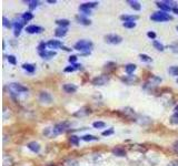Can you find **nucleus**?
<instances>
[{
    "mask_svg": "<svg viewBox=\"0 0 178 166\" xmlns=\"http://www.w3.org/2000/svg\"><path fill=\"white\" fill-rule=\"evenodd\" d=\"M169 49L172 50L174 53H177L178 54V42H174L169 45Z\"/></svg>",
    "mask_w": 178,
    "mask_h": 166,
    "instance_id": "f704fd0d",
    "label": "nucleus"
},
{
    "mask_svg": "<svg viewBox=\"0 0 178 166\" xmlns=\"http://www.w3.org/2000/svg\"><path fill=\"white\" fill-rule=\"evenodd\" d=\"M22 68L25 69L27 72H29V73H33L35 72V65H32L30 63H25V64H22Z\"/></svg>",
    "mask_w": 178,
    "mask_h": 166,
    "instance_id": "393cba45",
    "label": "nucleus"
},
{
    "mask_svg": "<svg viewBox=\"0 0 178 166\" xmlns=\"http://www.w3.org/2000/svg\"><path fill=\"white\" fill-rule=\"evenodd\" d=\"M172 11H174V12L176 13V14H178V8H175V9H172Z\"/></svg>",
    "mask_w": 178,
    "mask_h": 166,
    "instance_id": "3c124183",
    "label": "nucleus"
},
{
    "mask_svg": "<svg viewBox=\"0 0 178 166\" xmlns=\"http://www.w3.org/2000/svg\"><path fill=\"white\" fill-rule=\"evenodd\" d=\"M92 126L95 127V129H102V127H105L106 126V124L104 123V122H95V123L92 124Z\"/></svg>",
    "mask_w": 178,
    "mask_h": 166,
    "instance_id": "c9c22d12",
    "label": "nucleus"
},
{
    "mask_svg": "<svg viewBox=\"0 0 178 166\" xmlns=\"http://www.w3.org/2000/svg\"><path fill=\"white\" fill-rule=\"evenodd\" d=\"M167 166H178V160H172Z\"/></svg>",
    "mask_w": 178,
    "mask_h": 166,
    "instance_id": "09e8293b",
    "label": "nucleus"
},
{
    "mask_svg": "<svg viewBox=\"0 0 178 166\" xmlns=\"http://www.w3.org/2000/svg\"><path fill=\"white\" fill-rule=\"evenodd\" d=\"M26 22L21 19V20H18V21H16V22H13V27H15V37H18L20 34V32H21V29H22V27L25 25Z\"/></svg>",
    "mask_w": 178,
    "mask_h": 166,
    "instance_id": "6e6552de",
    "label": "nucleus"
},
{
    "mask_svg": "<svg viewBox=\"0 0 178 166\" xmlns=\"http://www.w3.org/2000/svg\"><path fill=\"white\" fill-rule=\"evenodd\" d=\"M27 3H29V8L30 9H35V8H37L39 5V1H36V0H28V1H25Z\"/></svg>",
    "mask_w": 178,
    "mask_h": 166,
    "instance_id": "c756f323",
    "label": "nucleus"
},
{
    "mask_svg": "<svg viewBox=\"0 0 178 166\" xmlns=\"http://www.w3.org/2000/svg\"><path fill=\"white\" fill-rule=\"evenodd\" d=\"M139 58H140V60L144 61V62H152L153 61V59L147 54H139Z\"/></svg>",
    "mask_w": 178,
    "mask_h": 166,
    "instance_id": "72a5a7b5",
    "label": "nucleus"
},
{
    "mask_svg": "<svg viewBox=\"0 0 178 166\" xmlns=\"http://www.w3.org/2000/svg\"><path fill=\"white\" fill-rule=\"evenodd\" d=\"M168 72L170 75H174V76H178V67L177 65H172L168 69Z\"/></svg>",
    "mask_w": 178,
    "mask_h": 166,
    "instance_id": "cd10ccee",
    "label": "nucleus"
},
{
    "mask_svg": "<svg viewBox=\"0 0 178 166\" xmlns=\"http://www.w3.org/2000/svg\"><path fill=\"white\" fill-rule=\"evenodd\" d=\"M46 47H47V43L44 42H40L38 45V52H42V51H46Z\"/></svg>",
    "mask_w": 178,
    "mask_h": 166,
    "instance_id": "58836bf2",
    "label": "nucleus"
},
{
    "mask_svg": "<svg viewBox=\"0 0 178 166\" xmlns=\"http://www.w3.org/2000/svg\"><path fill=\"white\" fill-rule=\"evenodd\" d=\"M76 19H77V21H78L79 23H81V25H89L90 23H91V21H90V20H88L87 18H85L83 16H77Z\"/></svg>",
    "mask_w": 178,
    "mask_h": 166,
    "instance_id": "4be33fe9",
    "label": "nucleus"
},
{
    "mask_svg": "<svg viewBox=\"0 0 178 166\" xmlns=\"http://www.w3.org/2000/svg\"><path fill=\"white\" fill-rule=\"evenodd\" d=\"M32 18H33V14H32L30 11H28V12H25L24 14H22V17H21V19H22L25 22L29 21V20H31Z\"/></svg>",
    "mask_w": 178,
    "mask_h": 166,
    "instance_id": "c85d7f7f",
    "label": "nucleus"
},
{
    "mask_svg": "<svg viewBox=\"0 0 178 166\" xmlns=\"http://www.w3.org/2000/svg\"><path fill=\"white\" fill-rule=\"evenodd\" d=\"M49 3H56V0H48Z\"/></svg>",
    "mask_w": 178,
    "mask_h": 166,
    "instance_id": "603ef678",
    "label": "nucleus"
},
{
    "mask_svg": "<svg viewBox=\"0 0 178 166\" xmlns=\"http://www.w3.org/2000/svg\"><path fill=\"white\" fill-rule=\"evenodd\" d=\"M176 29H177V31H178V25H177V27H176Z\"/></svg>",
    "mask_w": 178,
    "mask_h": 166,
    "instance_id": "5fc2aeb1",
    "label": "nucleus"
},
{
    "mask_svg": "<svg viewBox=\"0 0 178 166\" xmlns=\"http://www.w3.org/2000/svg\"><path fill=\"white\" fill-rule=\"evenodd\" d=\"M136 68H137V67H136L135 64H133V63H129V64H127V65L125 67V71H126V73L130 75L131 73H134V71L136 70Z\"/></svg>",
    "mask_w": 178,
    "mask_h": 166,
    "instance_id": "5701e85b",
    "label": "nucleus"
},
{
    "mask_svg": "<svg viewBox=\"0 0 178 166\" xmlns=\"http://www.w3.org/2000/svg\"><path fill=\"white\" fill-rule=\"evenodd\" d=\"M172 148H174V151H175V153L178 154V141H176L174 143V145H172Z\"/></svg>",
    "mask_w": 178,
    "mask_h": 166,
    "instance_id": "de8ad7c7",
    "label": "nucleus"
},
{
    "mask_svg": "<svg viewBox=\"0 0 178 166\" xmlns=\"http://www.w3.org/2000/svg\"><path fill=\"white\" fill-rule=\"evenodd\" d=\"M127 2L129 3V6L131 7L134 10H137V11H139L140 9H141V5H140L138 1H135V0H128Z\"/></svg>",
    "mask_w": 178,
    "mask_h": 166,
    "instance_id": "6ab92c4d",
    "label": "nucleus"
},
{
    "mask_svg": "<svg viewBox=\"0 0 178 166\" xmlns=\"http://www.w3.org/2000/svg\"><path fill=\"white\" fill-rule=\"evenodd\" d=\"M7 60L9 61V63H11L13 65L17 63V60H16V56H15V55H8V56H7Z\"/></svg>",
    "mask_w": 178,
    "mask_h": 166,
    "instance_id": "e433bc0d",
    "label": "nucleus"
},
{
    "mask_svg": "<svg viewBox=\"0 0 178 166\" xmlns=\"http://www.w3.org/2000/svg\"><path fill=\"white\" fill-rule=\"evenodd\" d=\"M121 80L124 81L126 84H134L135 82H137L138 81V78L136 76V75H127V76H125V78H122Z\"/></svg>",
    "mask_w": 178,
    "mask_h": 166,
    "instance_id": "f8f14e48",
    "label": "nucleus"
},
{
    "mask_svg": "<svg viewBox=\"0 0 178 166\" xmlns=\"http://www.w3.org/2000/svg\"><path fill=\"white\" fill-rule=\"evenodd\" d=\"M69 125L70 124L68 123V122H61V123L56 124V125L54 126V129H52V135L57 136V135H59V134L66 132L67 129L69 127Z\"/></svg>",
    "mask_w": 178,
    "mask_h": 166,
    "instance_id": "20e7f679",
    "label": "nucleus"
},
{
    "mask_svg": "<svg viewBox=\"0 0 178 166\" xmlns=\"http://www.w3.org/2000/svg\"><path fill=\"white\" fill-rule=\"evenodd\" d=\"M105 41L110 44H119L122 41V38L118 34H107L105 36Z\"/></svg>",
    "mask_w": 178,
    "mask_h": 166,
    "instance_id": "39448f33",
    "label": "nucleus"
},
{
    "mask_svg": "<svg viewBox=\"0 0 178 166\" xmlns=\"http://www.w3.org/2000/svg\"><path fill=\"white\" fill-rule=\"evenodd\" d=\"M156 5H157V6H158L159 8H160V9L164 11V12H167V11H170V10H172V9L167 6V5H165L163 1H157V2H156Z\"/></svg>",
    "mask_w": 178,
    "mask_h": 166,
    "instance_id": "b1692460",
    "label": "nucleus"
},
{
    "mask_svg": "<svg viewBox=\"0 0 178 166\" xmlns=\"http://www.w3.org/2000/svg\"><path fill=\"white\" fill-rule=\"evenodd\" d=\"M67 28H64V27H59L55 30V34L56 37H65L66 33H67Z\"/></svg>",
    "mask_w": 178,
    "mask_h": 166,
    "instance_id": "f3484780",
    "label": "nucleus"
},
{
    "mask_svg": "<svg viewBox=\"0 0 178 166\" xmlns=\"http://www.w3.org/2000/svg\"><path fill=\"white\" fill-rule=\"evenodd\" d=\"M170 122L172 124H178V113H174L170 117Z\"/></svg>",
    "mask_w": 178,
    "mask_h": 166,
    "instance_id": "4c0bfd02",
    "label": "nucleus"
},
{
    "mask_svg": "<svg viewBox=\"0 0 178 166\" xmlns=\"http://www.w3.org/2000/svg\"><path fill=\"white\" fill-rule=\"evenodd\" d=\"M9 91L13 94H20V93H25L28 92V87L24 86L20 83H16V82H13V83H9Z\"/></svg>",
    "mask_w": 178,
    "mask_h": 166,
    "instance_id": "f03ea898",
    "label": "nucleus"
},
{
    "mask_svg": "<svg viewBox=\"0 0 178 166\" xmlns=\"http://www.w3.org/2000/svg\"><path fill=\"white\" fill-rule=\"evenodd\" d=\"M56 23H57L58 25H60V27H64V28H66L67 25H69V20H67V19H58L57 21H56Z\"/></svg>",
    "mask_w": 178,
    "mask_h": 166,
    "instance_id": "a878e982",
    "label": "nucleus"
},
{
    "mask_svg": "<svg viewBox=\"0 0 178 166\" xmlns=\"http://www.w3.org/2000/svg\"><path fill=\"white\" fill-rule=\"evenodd\" d=\"M177 83H178V79H177Z\"/></svg>",
    "mask_w": 178,
    "mask_h": 166,
    "instance_id": "6e6d98bb",
    "label": "nucleus"
},
{
    "mask_svg": "<svg viewBox=\"0 0 178 166\" xmlns=\"http://www.w3.org/2000/svg\"><path fill=\"white\" fill-rule=\"evenodd\" d=\"M147 36L150 38V39H155V38H156V33H155L154 31H149V32L147 33Z\"/></svg>",
    "mask_w": 178,
    "mask_h": 166,
    "instance_id": "a18cd8bd",
    "label": "nucleus"
},
{
    "mask_svg": "<svg viewBox=\"0 0 178 166\" xmlns=\"http://www.w3.org/2000/svg\"><path fill=\"white\" fill-rule=\"evenodd\" d=\"M94 44L91 41H88V40H79L78 42L75 44V49L78 50V51H88L90 52V50L92 49Z\"/></svg>",
    "mask_w": 178,
    "mask_h": 166,
    "instance_id": "f257e3e1",
    "label": "nucleus"
},
{
    "mask_svg": "<svg viewBox=\"0 0 178 166\" xmlns=\"http://www.w3.org/2000/svg\"><path fill=\"white\" fill-rule=\"evenodd\" d=\"M67 166H78V163H77V160H68Z\"/></svg>",
    "mask_w": 178,
    "mask_h": 166,
    "instance_id": "37998d69",
    "label": "nucleus"
},
{
    "mask_svg": "<svg viewBox=\"0 0 178 166\" xmlns=\"http://www.w3.org/2000/svg\"><path fill=\"white\" fill-rule=\"evenodd\" d=\"M150 19L157 22H164V21H168L172 20V17L168 13L164 12V11H159V12H155L154 14L150 16Z\"/></svg>",
    "mask_w": 178,
    "mask_h": 166,
    "instance_id": "7ed1b4c3",
    "label": "nucleus"
},
{
    "mask_svg": "<svg viewBox=\"0 0 178 166\" xmlns=\"http://www.w3.org/2000/svg\"><path fill=\"white\" fill-rule=\"evenodd\" d=\"M83 141H86V142H88V141H98V137L95 135H83Z\"/></svg>",
    "mask_w": 178,
    "mask_h": 166,
    "instance_id": "473e14b6",
    "label": "nucleus"
},
{
    "mask_svg": "<svg viewBox=\"0 0 178 166\" xmlns=\"http://www.w3.org/2000/svg\"><path fill=\"white\" fill-rule=\"evenodd\" d=\"M113 153H114V155L119 156V157H124V156H126V151L121 147L114 148V149H113Z\"/></svg>",
    "mask_w": 178,
    "mask_h": 166,
    "instance_id": "a211bd4d",
    "label": "nucleus"
},
{
    "mask_svg": "<svg viewBox=\"0 0 178 166\" xmlns=\"http://www.w3.org/2000/svg\"><path fill=\"white\" fill-rule=\"evenodd\" d=\"M175 113H178V105L175 107Z\"/></svg>",
    "mask_w": 178,
    "mask_h": 166,
    "instance_id": "864d4df0",
    "label": "nucleus"
},
{
    "mask_svg": "<svg viewBox=\"0 0 178 166\" xmlns=\"http://www.w3.org/2000/svg\"><path fill=\"white\" fill-rule=\"evenodd\" d=\"M111 134H114V129H109L107 131H104L102 132V135L104 136H108V135H111Z\"/></svg>",
    "mask_w": 178,
    "mask_h": 166,
    "instance_id": "79ce46f5",
    "label": "nucleus"
},
{
    "mask_svg": "<svg viewBox=\"0 0 178 166\" xmlns=\"http://www.w3.org/2000/svg\"><path fill=\"white\" fill-rule=\"evenodd\" d=\"M70 143L72 144V145H75V146H78L79 145V137L76 135H71L70 136Z\"/></svg>",
    "mask_w": 178,
    "mask_h": 166,
    "instance_id": "7c9ffc66",
    "label": "nucleus"
},
{
    "mask_svg": "<svg viewBox=\"0 0 178 166\" xmlns=\"http://www.w3.org/2000/svg\"><path fill=\"white\" fill-rule=\"evenodd\" d=\"M120 19L124 21V22H135L137 19H138V17L137 16H121Z\"/></svg>",
    "mask_w": 178,
    "mask_h": 166,
    "instance_id": "aec40b11",
    "label": "nucleus"
},
{
    "mask_svg": "<svg viewBox=\"0 0 178 166\" xmlns=\"http://www.w3.org/2000/svg\"><path fill=\"white\" fill-rule=\"evenodd\" d=\"M153 44H154V47H155V49H157L158 51H164V50H165V47H164L160 42L156 41V40L153 42Z\"/></svg>",
    "mask_w": 178,
    "mask_h": 166,
    "instance_id": "2f4dec72",
    "label": "nucleus"
},
{
    "mask_svg": "<svg viewBox=\"0 0 178 166\" xmlns=\"http://www.w3.org/2000/svg\"><path fill=\"white\" fill-rule=\"evenodd\" d=\"M109 81V76L108 75H99L95 78L92 80V84L94 85H105L107 84V82Z\"/></svg>",
    "mask_w": 178,
    "mask_h": 166,
    "instance_id": "0eeeda50",
    "label": "nucleus"
},
{
    "mask_svg": "<svg viewBox=\"0 0 178 166\" xmlns=\"http://www.w3.org/2000/svg\"><path fill=\"white\" fill-rule=\"evenodd\" d=\"M122 25H124L125 28H129V29H131V28H135V27H136V23H135V22H124Z\"/></svg>",
    "mask_w": 178,
    "mask_h": 166,
    "instance_id": "ea45409f",
    "label": "nucleus"
},
{
    "mask_svg": "<svg viewBox=\"0 0 178 166\" xmlns=\"http://www.w3.org/2000/svg\"><path fill=\"white\" fill-rule=\"evenodd\" d=\"M165 5H167V6L169 7L170 9H175V8H177V2L176 1H172V0H165V1H163Z\"/></svg>",
    "mask_w": 178,
    "mask_h": 166,
    "instance_id": "bb28decb",
    "label": "nucleus"
},
{
    "mask_svg": "<svg viewBox=\"0 0 178 166\" xmlns=\"http://www.w3.org/2000/svg\"><path fill=\"white\" fill-rule=\"evenodd\" d=\"M80 11H81L83 14H90V13H91V11H90V10H80Z\"/></svg>",
    "mask_w": 178,
    "mask_h": 166,
    "instance_id": "8fccbe9b",
    "label": "nucleus"
},
{
    "mask_svg": "<svg viewBox=\"0 0 178 166\" xmlns=\"http://www.w3.org/2000/svg\"><path fill=\"white\" fill-rule=\"evenodd\" d=\"M75 70H76V68L74 65H70V67H67V68L65 69V72H72Z\"/></svg>",
    "mask_w": 178,
    "mask_h": 166,
    "instance_id": "c03bdc74",
    "label": "nucleus"
},
{
    "mask_svg": "<svg viewBox=\"0 0 178 166\" xmlns=\"http://www.w3.org/2000/svg\"><path fill=\"white\" fill-rule=\"evenodd\" d=\"M2 21H3L2 23H3V25H5L6 28H10V27H11V23H10V21H9V20L6 18V17H3V18H2Z\"/></svg>",
    "mask_w": 178,
    "mask_h": 166,
    "instance_id": "a19ab883",
    "label": "nucleus"
},
{
    "mask_svg": "<svg viewBox=\"0 0 178 166\" xmlns=\"http://www.w3.org/2000/svg\"><path fill=\"white\" fill-rule=\"evenodd\" d=\"M122 112H124V114L126 115L127 117H130V118H134V116L136 115V113H135V111L131 109V107H125L124 110H122Z\"/></svg>",
    "mask_w": 178,
    "mask_h": 166,
    "instance_id": "412c9836",
    "label": "nucleus"
},
{
    "mask_svg": "<svg viewBox=\"0 0 178 166\" xmlns=\"http://www.w3.org/2000/svg\"><path fill=\"white\" fill-rule=\"evenodd\" d=\"M76 61H77L76 55H71V56H69V62H70V63H75Z\"/></svg>",
    "mask_w": 178,
    "mask_h": 166,
    "instance_id": "49530a36",
    "label": "nucleus"
},
{
    "mask_svg": "<svg viewBox=\"0 0 178 166\" xmlns=\"http://www.w3.org/2000/svg\"><path fill=\"white\" fill-rule=\"evenodd\" d=\"M98 5L97 1H94V2H86V3H83L79 7V10H90L91 8H95L96 6Z\"/></svg>",
    "mask_w": 178,
    "mask_h": 166,
    "instance_id": "9d476101",
    "label": "nucleus"
},
{
    "mask_svg": "<svg viewBox=\"0 0 178 166\" xmlns=\"http://www.w3.org/2000/svg\"><path fill=\"white\" fill-rule=\"evenodd\" d=\"M89 113H90V109L89 107H83V109H80V110L76 112L74 115L75 116H85V115H88Z\"/></svg>",
    "mask_w": 178,
    "mask_h": 166,
    "instance_id": "dca6fc26",
    "label": "nucleus"
},
{
    "mask_svg": "<svg viewBox=\"0 0 178 166\" xmlns=\"http://www.w3.org/2000/svg\"><path fill=\"white\" fill-rule=\"evenodd\" d=\"M39 55L42 58V59H51V58H54L55 55H56V52L55 51H42V52H39Z\"/></svg>",
    "mask_w": 178,
    "mask_h": 166,
    "instance_id": "ddd939ff",
    "label": "nucleus"
},
{
    "mask_svg": "<svg viewBox=\"0 0 178 166\" xmlns=\"http://www.w3.org/2000/svg\"><path fill=\"white\" fill-rule=\"evenodd\" d=\"M63 89L65 90V92L67 93H75L77 91V86L75 84H71V83H67L63 86Z\"/></svg>",
    "mask_w": 178,
    "mask_h": 166,
    "instance_id": "2eb2a0df",
    "label": "nucleus"
},
{
    "mask_svg": "<svg viewBox=\"0 0 178 166\" xmlns=\"http://www.w3.org/2000/svg\"><path fill=\"white\" fill-rule=\"evenodd\" d=\"M39 100H40V102H42V103L50 104L51 102H52V96H51L50 93L46 92V91H41L40 94H39Z\"/></svg>",
    "mask_w": 178,
    "mask_h": 166,
    "instance_id": "423d86ee",
    "label": "nucleus"
},
{
    "mask_svg": "<svg viewBox=\"0 0 178 166\" xmlns=\"http://www.w3.org/2000/svg\"><path fill=\"white\" fill-rule=\"evenodd\" d=\"M27 147L29 148L30 151H32L33 153H38L39 151H40V145H39L37 142H30V143H28Z\"/></svg>",
    "mask_w": 178,
    "mask_h": 166,
    "instance_id": "4468645a",
    "label": "nucleus"
},
{
    "mask_svg": "<svg viewBox=\"0 0 178 166\" xmlns=\"http://www.w3.org/2000/svg\"><path fill=\"white\" fill-rule=\"evenodd\" d=\"M26 31L30 34H33V33H40L44 31V28L39 27V25H28L26 27Z\"/></svg>",
    "mask_w": 178,
    "mask_h": 166,
    "instance_id": "1a4fd4ad",
    "label": "nucleus"
},
{
    "mask_svg": "<svg viewBox=\"0 0 178 166\" xmlns=\"http://www.w3.org/2000/svg\"><path fill=\"white\" fill-rule=\"evenodd\" d=\"M47 47H49L50 49H58V48H63V43L58 40H50L49 42L47 43Z\"/></svg>",
    "mask_w": 178,
    "mask_h": 166,
    "instance_id": "9b49d317",
    "label": "nucleus"
}]
</instances>
